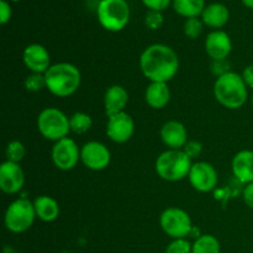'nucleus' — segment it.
Masks as SVG:
<instances>
[{
    "label": "nucleus",
    "instance_id": "nucleus-1",
    "mask_svg": "<svg viewBox=\"0 0 253 253\" xmlns=\"http://www.w3.org/2000/svg\"><path fill=\"white\" fill-rule=\"evenodd\" d=\"M140 68L151 83H168L179 69V58L172 47L155 43L141 53Z\"/></svg>",
    "mask_w": 253,
    "mask_h": 253
},
{
    "label": "nucleus",
    "instance_id": "nucleus-2",
    "mask_svg": "<svg viewBox=\"0 0 253 253\" xmlns=\"http://www.w3.org/2000/svg\"><path fill=\"white\" fill-rule=\"evenodd\" d=\"M46 88L49 93L59 98H67L76 93L81 86L82 76L74 64L62 62L52 64L44 73Z\"/></svg>",
    "mask_w": 253,
    "mask_h": 253
},
{
    "label": "nucleus",
    "instance_id": "nucleus-3",
    "mask_svg": "<svg viewBox=\"0 0 253 253\" xmlns=\"http://www.w3.org/2000/svg\"><path fill=\"white\" fill-rule=\"evenodd\" d=\"M214 96L224 108L231 110L242 108L249 98L247 85L242 76L235 72H229L219 77L214 84Z\"/></svg>",
    "mask_w": 253,
    "mask_h": 253
},
{
    "label": "nucleus",
    "instance_id": "nucleus-4",
    "mask_svg": "<svg viewBox=\"0 0 253 253\" xmlns=\"http://www.w3.org/2000/svg\"><path fill=\"white\" fill-rule=\"evenodd\" d=\"M192 158L183 150H167L156 160V173L167 182H178L189 175Z\"/></svg>",
    "mask_w": 253,
    "mask_h": 253
},
{
    "label": "nucleus",
    "instance_id": "nucleus-5",
    "mask_svg": "<svg viewBox=\"0 0 253 253\" xmlns=\"http://www.w3.org/2000/svg\"><path fill=\"white\" fill-rule=\"evenodd\" d=\"M37 128L44 138L57 141L66 138L71 131L69 118L57 108H46L37 118Z\"/></svg>",
    "mask_w": 253,
    "mask_h": 253
},
{
    "label": "nucleus",
    "instance_id": "nucleus-6",
    "mask_svg": "<svg viewBox=\"0 0 253 253\" xmlns=\"http://www.w3.org/2000/svg\"><path fill=\"white\" fill-rule=\"evenodd\" d=\"M98 20L108 31H121L130 20V7L125 0H101L98 5Z\"/></svg>",
    "mask_w": 253,
    "mask_h": 253
},
{
    "label": "nucleus",
    "instance_id": "nucleus-7",
    "mask_svg": "<svg viewBox=\"0 0 253 253\" xmlns=\"http://www.w3.org/2000/svg\"><path fill=\"white\" fill-rule=\"evenodd\" d=\"M34 202L20 198L12 202L5 211L4 222L6 229L14 234L27 231L36 219Z\"/></svg>",
    "mask_w": 253,
    "mask_h": 253
},
{
    "label": "nucleus",
    "instance_id": "nucleus-8",
    "mask_svg": "<svg viewBox=\"0 0 253 253\" xmlns=\"http://www.w3.org/2000/svg\"><path fill=\"white\" fill-rule=\"evenodd\" d=\"M160 225L172 239H185L192 234L193 225L189 214L179 208H168L161 214Z\"/></svg>",
    "mask_w": 253,
    "mask_h": 253
},
{
    "label": "nucleus",
    "instance_id": "nucleus-9",
    "mask_svg": "<svg viewBox=\"0 0 253 253\" xmlns=\"http://www.w3.org/2000/svg\"><path fill=\"white\" fill-rule=\"evenodd\" d=\"M52 162L58 169L71 170L78 165L81 160V150L76 141L66 137L57 141L52 147Z\"/></svg>",
    "mask_w": 253,
    "mask_h": 253
},
{
    "label": "nucleus",
    "instance_id": "nucleus-10",
    "mask_svg": "<svg viewBox=\"0 0 253 253\" xmlns=\"http://www.w3.org/2000/svg\"><path fill=\"white\" fill-rule=\"evenodd\" d=\"M81 161L88 169L103 170L110 165L111 153L104 143L89 141L81 148Z\"/></svg>",
    "mask_w": 253,
    "mask_h": 253
},
{
    "label": "nucleus",
    "instance_id": "nucleus-11",
    "mask_svg": "<svg viewBox=\"0 0 253 253\" xmlns=\"http://www.w3.org/2000/svg\"><path fill=\"white\" fill-rule=\"evenodd\" d=\"M188 178L192 187L200 193L211 192L217 185L216 169L208 162L193 163Z\"/></svg>",
    "mask_w": 253,
    "mask_h": 253
},
{
    "label": "nucleus",
    "instance_id": "nucleus-12",
    "mask_svg": "<svg viewBox=\"0 0 253 253\" xmlns=\"http://www.w3.org/2000/svg\"><path fill=\"white\" fill-rule=\"evenodd\" d=\"M135 132V121L125 111L109 118L106 124V135L116 143H125Z\"/></svg>",
    "mask_w": 253,
    "mask_h": 253
},
{
    "label": "nucleus",
    "instance_id": "nucleus-13",
    "mask_svg": "<svg viewBox=\"0 0 253 253\" xmlns=\"http://www.w3.org/2000/svg\"><path fill=\"white\" fill-rule=\"evenodd\" d=\"M25 174L19 163L6 161L0 166V189L5 194H16L24 188Z\"/></svg>",
    "mask_w": 253,
    "mask_h": 253
},
{
    "label": "nucleus",
    "instance_id": "nucleus-14",
    "mask_svg": "<svg viewBox=\"0 0 253 253\" xmlns=\"http://www.w3.org/2000/svg\"><path fill=\"white\" fill-rule=\"evenodd\" d=\"M22 61L26 68L32 73L44 74L48 71L51 64V56L46 47L39 43L29 44L24 49L22 53Z\"/></svg>",
    "mask_w": 253,
    "mask_h": 253
},
{
    "label": "nucleus",
    "instance_id": "nucleus-15",
    "mask_svg": "<svg viewBox=\"0 0 253 253\" xmlns=\"http://www.w3.org/2000/svg\"><path fill=\"white\" fill-rule=\"evenodd\" d=\"M205 51L212 61L226 59L232 51L231 39L221 30L210 32L205 40Z\"/></svg>",
    "mask_w": 253,
    "mask_h": 253
},
{
    "label": "nucleus",
    "instance_id": "nucleus-16",
    "mask_svg": "<svg viewBox=\"0 0 253 253\" xmlns=\"http://www.w3.org/2000/svg\"><path fill=\"white\" fill-rule=\"evenodd\" d=\"M161 138L169 150H183L188 142V132L180 121L169 120L161 127Z\"/></svg>",
    "mask_w": 253,
    "mask_h": 253
},
{
    "label": "nucleus",
    "instance_id": "nucleus-17",
    "mask_svg": "<svg viewBox=\"0 0 253 253\" xmlns=\"http://www.w3.org/2000/svg\"><path fill=\"white\" fill-rule=\"evenodd\" d=\"M128 104V93L124 86L111 85L106 89L104 95V109L108 118L125 111Z\"/></svg>",
    "mask_w": 253,
    "mask_h": 253
},
{
    "label": "nucleus",
    "instance_id": "nucleus-18",
    "mask_svg": "<svg viewBox=\"0 0 253 253\" xmlns=\"http://www.w3.org/2000/svg\"><path fill=\"white\" fill-rule=\"evenodd\" d=\"M232 173L234 177L242 184L253 182V151H240L232 158Z\"/></svg>",
    "mask_w": 253,
    "mask_h": 253
},
{
    "label": "nucleus",
    "instance_id": "nucleus-19",
    "mask_svg": "<svg viewBox=\"0 0 253 253\" xmlns=\"http://www.w3.org/2000/svg\"><path fill=\"white\" fill-rule=\"evenodd\" d=\"M145 100L152 109L166 108L170 100V90L167 83H156L152 82L146 88Z\"/></svg>",
    "mask_w": 253,
    "mask_h": 253
},
{
    "label": "nucleus",
    "instance_id": "nucleus-20",
    "mask_svg": "<svg viewBox=\"0 0 253 253\" xmlns=\"http://www.w3.org/2000/svg\"><path fill=\"white\" fill-rule=\"evenodd\" d=\"M36 216L44 222H52L59 216V204L48 195H40L34 200Z\"/></svg>",
    "mask_w": 253,
    "mask_h": 253
},
{
    "label": "nucleus",
    "instance_id": "nucleus-21",
    "mask_svg": "<svg viewBox=\"0 0 253 253\" xmlns=\"http://www.w3.org/2000/svg\"><path fill=\"white\" fill-rule=\"evenodd\" d=\"M230 12L229 9L224 4L214 2L205 6L202 14V20L205 25L214 29H220L229 21Z\"/></svg>",
    "mask_w": 253,
    "mask_h": 253
},
{
    "label": "nucleus",
    "instance_id": "nucleus-22",
    "mask_svg": "<svg viewBox=\"0 0 253 253\" xmlns=\"http://www.w3.org/2000/svg\"><path fill=\"white\" fill-rule=\"evenodd\" d=\"M175 12L187 19L198 17L205 9L204 0H173Z\"/></svg>",
    "mask_w": 253,
    "mask_h": 253
},
{
    "label": "nucleus",
    "instance_id": "nucleus-23",
    "mask_svg": "<svg viewBox=\"0 0 253 253\" xmlns=\"http://www.w3.org/2000/svg\"><path fill=\"white\" fill-rule=\"evenodd\" d=\"M192 253H220V242L212 235H202L193 244Z\"/></svg>",
    "mask_w": 253,
    "mask_h": 253
},
{
    "label": "nucleus",
    "instance_id": "nucleus-24",
    "mask_svg": "<svg viewBox=\"0 0 253 253\" xmlns=\"http://www.w3.org/2000/svg\"><path fill=\"white\" fill-rule=\"evenodd\" d=\"M69 125H71L72 132L82 135L90 130L91 125H93V119L88 114L78 111L69 118Z\"/></svg>",
    "mask_w": 253,
    "mask_h": 253
},
{
    "label": "nucleus",
    "instance_id": "nucleus-25",
    "mask_svg": "<svg viewBox=\"0 0 253 253\" xmlns=\"http://www.w3.org/2000/svg\"><path fill=\"white\" fill-rule=\"evenodd\" d=\"M25 150L24 143L20 142V141L14 140L11 142H9V145L6 146V151H5V155H6V161L12 163H20L25 157Z\"/></svg>",
    "mask_w": 253,
    "mask_h": 253
},
{
    "label": "nucleus",
    "instance_id": "nucleus-26",
    "mask_svg": "<svg viewBox=\"0 0 253 253\" xmlns=\"http://www.w3.org/2000/svg\"><path fill=\"white\" fill-rule=\"evenodd\" d=\"M25 88L29 91L36 93V91H41L42 89L46 88V78L44 74L40 73H32L26 77L25 79Z\"/></svg>",
    "mask_w": 253,
    "mask_h": 253
},
{
    "label": "nucleus",
    "instance_id": "nucleus-27",
    "mask_svg": "<svg viewBox=\"0 0 253 253\" xmlns=\"http://www.w3.org/2000/svg\"><path fill=\"white\" fill-rule=\"evenodd\" d=\"M203 27H204V22L203 20H199L198 17H192V19H187L184 22V34L189 39H198L202 35Z\"/></svg>",
    "mask_w": 253,
    "mask_h": 253
},
{
    "label": "nucleus",
    "instance_id": "nucleus-28",
    "mask_svg": "<svg viewBox=\"0 0 253 253\" xmlns=\"http://www.w3.org/2000/svg\"><path fill=\"white\" fill-rule=\"evenodd\" d=\"M193 245L185 239H175L166 249V253H192Z\"/></svg>",
    "mask_w": 253,
    "mask_h": 253
},
{
    "label": "nucleus",
    "instance_id": "nucleus-29",
    "mask_svg": "<svg viewBox=\"0 0 253 253\" xmlns=\"http://www.w3.org/2000/svg\"><path fill=\"white\" fill-rule=\"evenodd\" d=\"M145 24L151 30L160 29L163 25V15L161 14V11H153V10H151L146 15Z\"/></svg>",
    "mask_w": 253,
    "mask_h": 253
},
{
    "label": "nucleus",
    "instance_id": "nucleus-30",
    "mask_svg": "<svg viewBox=\"0 0 253 253\" xmlns=\"http://www.w3.org/2000/svg\"><path fill=\"white\" fill-rule=\"evenodd\" d=\"M211 72L215 76L219 78V77L224 76V74L229 73L230 71V63L226 59H220V61H212L211 63Z\"/></svg>",
    "mask_w": 253,
    "mask_h": 253
},
{
    "label": "nucleus",
    "instance_id": "nucleus-31",
    "mask_svg": "<svg viewBox=\"0 0 253 253\" xmlns=\"http://www.w3.org/2000/svg\"><path fill=\"white\" fill-rule=\"evenodd\" d=\"M183 151L193 160V158L200 156V153L203 151V145L200 142H198V141H188L184 147H183Z\"/></svg>",
    "mask_w": 253,
    "mask_h": 253
},
{
    "label": "nucleus",
    "instance_id": "nucleus-32",
    "mask_svg": "<svg viewBox=\"0 0 253 253\" xmlns=\"http://www.w3.org/2000/svg\"><path fill=\"white\" fill-rule=\"evenodd\" d=\"M143 4L153 11H162L167 9L170 4V0H142Z\"/></svg>",
    "mask_w": 253,
    "mask_h": 253
},
{
    "label": "nucleus",
    "instance_id": "nucleus-33",
    "mask_svg": "<svg viewBox=\"0 0 253 253\" xmlns=\"http://www.w3.org/2000/svg\"><path fill=\"white\" fill-rule=\"evenodd\" d=\"M10 17H11V7L5 0H0V22L5 25Z\"/></svg>",
    "mask_w": 253,
    "mask_h": 253
},
{
    "label": "nucleus",
    "instance_id": "nucleus-34",
    "mask_svg": "<svg viewBox=\"0 0 253 253\" xmlns=\"http://www.w3.org/2000/svg\"><path fill=\"white\" fill-rule=\"evenodd\" d=\"M242 198H244L245 204L249 208L253 209V182L246 184V187L242 190Z\"/></svg>",
    "mask_w": 253,
    "mask_h": 253
},
{
    "label": "nucleus",
    "instance_id": "nucleus-35",
    "mask_svg": "<svg viewBox=\"0 0 253 253\" xmlns=\"http://www.w3.org/2000/svg\"><path fill=\"white\" fill-rule=\"evenodd\" d=\"M242 78L249 88L253 89V64H250L242 72Z\"/></svg>",
    "mask_w": 253,
    "mask_h": 253
},
{
    "label": "nucleus",
    "instance_id": "nucleus-36",
    "mask_svg": "<svg viewBox=\"0 0 253 253\" xmlns=\"http://www.w3.org/2000/svg\"><path fill=\"white\" fill-rule=\"evenodd\" d=\"M242 4H244L246 7L253 9V0H242Z\"/></svg>",
    "mask_w": 253,
    "mask_h": 253
},
{
    "label": "nucleus",
    "instance_id": "nucleus-37",
    "mask_svg": "<svg viewBox=\"0 0 253 253\" xmlns=\"http://www.w3.org/2000/svg\"><path fill=\"white\" fill-rule=\"evenodd\" d=\"M252 108H253V95H252Z\"/></svg>",
    "mask_w": 253,
    "mask_h": 253
},
{
    "label": "nucleus",
    "instance_id": "nucleus-38",
    "mask_svg": "<svg viewBox=\"0 0 253 253\" xmlns=\"http://www.w3.org/2000/svg\"><path fill=\"white\" fill-rule=\"evenodd\" d=\"M12 1H17V0H12Z\"/></svg>",
    "mask_w": 253,
    "mask_h": 253
}]
</instances>
